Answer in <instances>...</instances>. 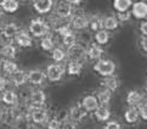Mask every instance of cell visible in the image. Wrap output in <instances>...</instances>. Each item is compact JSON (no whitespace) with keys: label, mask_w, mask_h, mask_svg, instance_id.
<instances>
[{"label":"cell","mask_w":147,"mask_h":129,"mask_svg":"<svg viewBox=\"0 0 147 129\" xmlns=\"http://www.w3.org/2000/svg\"><path fill=\"white\" fill-rule=\"evenodd\" d=\"M28 33L33 38H44L51 34V27L48 21L43 18H33L28 23Z\"/></svg>","instance_id":"6da1fadb"},{"label":"cell","mask_w":147,"mask_h":129,"mask_svg":"<svg viewBox=\"0 0 147 129\" xmlns=\"http://www.w3.org/2000/svg\"><path fill=\"white\" fill-rule=\"evenodd\" d=\"M115 68H117L115 62L113 60H109V59H101V60L96 61L92 66V70L95 71L98 76L103 77V78L114 76Z\"/></svg>","instance_id":"7a4b0ae2"},{"label":"cell","mask_w":147,"mask_h":129,"mask_svg":"<svg viewBox=\"0 0 147 129\" xmlns=\"http://www.w3.org/2000/svg\"><path fill=\"white\" fill-rule=\"evenodd\" d=\"M45 74H46V79L50 83H57L66 74V66L63 63H50L46 66Z\"/></svg>","instance_id":"3957f363"},{"label":"cell","mask_w":147,"mask_h":129,"mask_svg":"<svg viewBox=\"0 0 147 129\" xmlns=\"http://www.w3.org/2000/svg\"><path fill=\"white\" fill-rule=\"evenodd\" d=\"M67 53V60L68 61H74V62H85L86 57V46H84L79 43H77L76 45L71 46L69 49L66 50Z\"/></svg>","instance_id":"277c9868"},{"label":"cell","mask_w":147,"mask_h":129,"mask_svg":"<svg viewBox=\"0 0 147 129\" xmlns=\"http://www.w3.org/2000/svg\"><path fill=\"white\" fill-rule=\"evenodd\" d=\"M54 15L59 18H72L74 16V7L69 1H57L54 6Z\"/></svg>","instance_id":"5b68a950"},{"label":"cell","mask_w":147,"mask_h":129,"mask_svg":"<svg viewBox=\"0 0 147 129\" xmlns=\"http://www.w3.org/2000/svg\"><path fill=\"white\" fill-rule=\"evenodd\" d=\"M29 118L34 124H45L49 121V111L45 107H34L30 106Z\"/></svg>","instance_id":"8992f818"},{"label":"cell","mask_w":147,"mask_h":129,"mask_svg":"<svg viewBox=\"0 0 147 129\" xmlns=\"http://www.w3.org/2000/svg\"><path fill=\"white\" fill-rule=\"evenodd\" d=\"M89 21H90V17L86 16L85 14H74V16L72 17L71 28L77 33L89 29Z\"/></svg>","instance_id":"52a82bcc"},{"label":"cell","mask_w":147,"mask_h":129,"mask_svg":"<svg viewBox=\"0 0 147 129\" xmlns=\"http://www.w3.org/2000/svg\"><path fill=\"white\" fill-rule=\"evenodd\" d=\"M22 30L21 26L16 22H9L4 24V29H3V34L1 37L4 39V42H13L16 35Z\"/></svg>","instance_id":"ba28073f"},{"label":"cell","mask_w":147,"mask_h":129,"mask_svg":"<svg viewBox=\"0 0 147 129\" xmlns=\"http://www.w3.org/2000/svg\"><path fill=\"white\" fill-rule=\"evenodd\" d=\"M88 115H89V112L83 107L82 102H77V104L73 105L69 108V111H68V117H69V120H72L76 123L83 122L88 117Z\"/></svg>","instance_id":"9c48e42d"},{"label":"cell","mask_w":147,"mask_h":129,"mask_svg":"<svg viewBox=\"0 0 147 129\" xmlns=\"http://www.w3.org/2000/svg\"><path fill=\"white\" fill-rule=\"evenodd\" d=\"M0 101H1L5 106H9V107L17 106V105L20 104L18 93H16L13 89H6L4 93H1V96H0Z\"/></svg>","instance_id":"30bf717a"},{"label":"cell","mask_w":147,"mask_h":129,"mask_svg":"<svg viewBox=\"0 0 147 129\" xmlns=\"http://www.w3.org/2000/svg\"><path fill=\"white\" fill-rule=\"evenodd\" d=\"M27 74H28V82L32 85H35V86L43 85L44 82L46 80V74L43 70L33 68V70L28 71Z\"/></svg>","instance_id":"8fae6325"},{"label":"cell","mask_w":147,"mask_h":129,"mask_svg":"<svg viewBox=\"0 0 147 129\" xmlns=\"http://www.w3.org/2000/svg\"><path fill=\"white\" fill-rule=\"evenodd\" d=\"M46 99H48V96H46V93L43 89H33L32 94H30L29 104L30 106L34 107H44Z\"/></svg>","instance_id":"7c38bea8"},{"label":"cell","mask_w":147,"mask_h":129,"mask_svg":"<svg viewBox=\"0 0 147 129\" xmlns=\"http://www.w3.org/2000/svg\"><path fill=\"white\" fill-rule=\"evenodd\" d=\"M34 11L38 15H46L54 9L55 3L52 0H35L32 3Z\"/></svg>","instance_id":"4fadbf2b"},{"label":"cell","mask_w":147,"mask_h":129,"mask_svg":"<svg viewBox=\"0 0 147 129\" xmlns=\"http://www.w3.org/2000/svg\"><path fill=\"white\" fill-rule=\"evenodd\" d=\"M15 44H17L20 48H32L34 45V38L26 30H21V32L16 35V38L13 40Z\"/></svg>","instance_id":"5bb4252c"},{"label":"cell","mask_w":147,"mask_h":129,"mask_svg":"<svg viewBox=\"0 0 147 129\" xmlns=\"http://www.w3.org/2000/svg\"><path fill=\"white\" fill-rule=\"evenodd\" d=\"M131 15L136 20H145L147 18V3L146 1H136L131 6Z\"/></svg>","instance_id":"9a60e30c"},{"label":"cell","mask_w":147,"mask_h":129,"mask_svg":"<svg viewBox=\"0 0 147 129\" xmlns=\"http://www.w3.org/2000/svg\"><path fill=\"white\" fill-rule=\"evenodd\" d=\"M145 96L139 90H129L127 93V97H125V102L129 107H138L141 102H144Z\"/></svg>","instance_id":"2e32d148"},{"label":"cell","mask_w":147,"mask_h":129,"mask_svg":"<svg viewBox=\"0 0 147 129\" xmlns=\"http://www.w3.org/2000/svg\"><path fill=\"white\" fill-rule=\"evenodd\" d=\"M18 68V65L15 62L12 60H5L1 59L0 60V72L5 76V77H11L15 72H17Z\"/></svg>","instance_id":"e0dca14e"},{"label":"cell","mask_w":147,"mask_h":129,"mask_svg":"<svg viewBox=\"0 0 147 129\" xmlns=\"http://www.w3.org/2000/svg\"><path fill=\"white\" fill-rule=\"evenodd\" d=\"M105 54V50L102 46L97 45L96 43H92L91 45H89L86 48V57L88 60L91 61H98L102 59V56Z\"/></svg>","instance_id":"ac0fdd59"},{"label":"cell","mask_w":147,"mask_h":129,"mask_svg":"<svg viewBox=\"0 0 147 129\" xmlns=\"http://www.w3.org/2000/svg\"><path fill=\"white\" fill-rule=\"evenodd\" d=\"M0 50H1L3 59H5V60H13V59H16V56H17V48L15 46L13 42H6V43L1 44Z\"/></svg>","instance_id":"d6986e66"},{"label":"cell","mask_w":147,"mask_h":129,"mask_svg":"<svg viewBox=\"0 0 147 129\" xmlns=\"http://www.w3.org/2000/svg\"><path fill=\"white\" fill-rule=\"evenodd\" d=\"M28 82V74L27 72L24 70H18L17 72H15V73L10 77V83H11L15 88H21L26 83Z\"/></svg>","instance_id":"ffe728a7"},{"label":"cell","mask_w":147,"mask_h":129,"mask_svg":"<svg viewBox=\"0 0 147 129\" xmlns=\"http://www.w3.org/2000/svg\"><path fill=\"white\" fill-rule=\"evenodd\" d=\"M82 105L83 107L85 108L88 112H95L97 108L100 107V104H98V100L96 95H92V94H88L85 95L82 99Z\"/></svg>","instance_id":"44dd1931"},{"label":"cell","mask_w":147,"mask_h":129,"mask_svg":"<svg viewBox=\"0 0 147 129\" xmlns=\"http://www.w3.org/2000/svg\"><path fill=\"white\" fill-rule=\"evenodd\" d=\"M100 85H101L103 89H107L109 91L114 93L119 88V80L115 76L106 77V78H103L101 82H100Z\"/></svg>","instance_id":"7402d4cb"},{"label":"cell","mask_w":147,"mask_h":129,"mask_svg":"<svg viewBox=\"0 0 147 129\" xmlns=\"http://www.w3.org/2000/svg\"><path fill=\"white\" fill-rule=\"evenodd\" d=\"M77 35H78V43L86 46V48L94 43V33L90 29H85V30H82V32H78Z\"/></svg>","instance_id":"603a6c76"},{"label":"cell","mask_w":147,"mask_h":129,"mask_svg":"<svg viewBox=\"0 0 147 129\" xmlns=\"http://www.w3.org/2000/svg\"><path fill=\"white\" fill-rule=\"evenodd\" d=\"M83 70H84V66L80 62H74V61H68V62H67L66 73L68 76H72V77L80 76Z\"/></svg>","instance_id":"cb8c5ba5"},{"label":"cell","mask_w":147,"mask_h":129,"mask_svg":"<svg viewBox=\"0 0 147 129\" xmlns=\"http://www.w3.org/2000/svg\"><path fill=\"white\" fill-rule=\"evenodd\" d=\"M140 120V115L136 107H129L128 110H125L124 112V121L128 124H136Z\"/></svg>","instance_id":"d4e9b609"},{"label":"cell","mask_w":147,"mask_h":129,"mask_svg":"<svg viewBox=\"0 0 147 129\" xmlns=\"http://www.w3.org/2000/svg\"><path fill=\"white\" fill-rule=\"evenodd\" d=\"M119 27V21L115 17V15H108L103 17V29L107 32H113Z\"/></svg>","instance_id":"484cf974"},{"label":"cell","mask_w":147,"mask_h":129,"mask_svg":"<svg viewBox=\"0 0 147 129\" xmlns=\"http://www.w3.org/2000/svg\"><path fill=\"white\" fill-rule=\"evenodd\" d=\"M89 29L91 32H98V30L103 29V17L100 15H91L90 21H89Z\"/></svg>","instance_id":"4316f807"},{"label":"cell","mask_w":147,"mask_h":129,"mask_svg":"<svg viewBox=\"0 0 147 129\" xmlns=\"http://www.w3.org/2000/svg\"><path fill=\"white\" fill-rule=\"evenodd\" d=\"M0 7L6 14H15L20 9V3L16 0H3L0 1Z\"/></svg>","instance_id":"83f0119b"},{"label":"cell","mask_w":147,"mask_h":129,"mask_svg":"<svg viewBox=\"0 0 147 129\" xmlns=\"http://www.w3.org/2000/svg\"><path fill=\"white\" fill-rule=\"evenodd\" d=\"M94 116H95L97 122H108L109 117H111V110L107 106H100L97 110L94 112Z\"/></svg>","instance_id":"f1b7e54d"},{"label":"cell","mask_w":147,"mask_h":129,"mask_svg":"<svg viewBox=\"0 0 147 129\" xmlns=\"http://www.w3.org/2000/svg\"><path fill=\"white\" fill-rule=\"evenodd\" d=\"M133 1L131 0H114L113 1V9L117 11V14L128 12L133 6Z\"/></svg>","instance_id":"f546056e"},{"label":"cell","mask_w":147,"mask_h":129,"mask_svg":"<svg viewBox=\"0 0 147 129\" xmlns=\"http://www.w3.org/2000/svg\"><path fill=\"white\" fill-rule=\"evenodd\" d=\"M39 45H40L41 50H44V51H52L56 48V39L54 38V35L49 34V35H46V37L40 39Z\"/></svg>","instance_id":"4dcf8cb0"},{"label":"cell","mask_w":147,"mask_h":129,"mask_svg":"<svg viewBox=\"0 0 147 129\" xmlns=\"http://www.w3.org/2000/svg\"><path fill=\"white\" fill-rule=\"evenodd\" d=\"M51 59L54 60V63H62L65 60H67L66 49H63L62 46H56L51 51Z\"/></svg>","instance_id":"1f68e13d"},{"label":"cell","mask_w":147,"mask_h":129,"mask_svg":"<svg viewBox=\"0 0 147 129\" xmlns=\"http://www.w3.org/2000/svg\"><path fill=\"white\" fill-rule=\"evenodd\" d=\"M96 97L98 100L100 106H107L112 100V91H109L107 89H100L96 93Z\"/></svg>","instance_id":"d6a6232c"},{"label":"cell","mask_w":147,"mask_h":129,"mask_svg":"<svg viewBox=\"0 0 147 129\" xmlns=\"http://www.w3.org/2000/svg\"><path fill=\"white\" fill-rule=\"evenodd\" d=\"M109 39H111L109 32H107V30H105V29L98 30V32H96L95 34H94V43H96L100 46H103V45L108 44Z\"/></svg>","instance_id":"836d02e7"},{"label":"cell","mask_w":147,"mask_h":129,"mask_svg":"<svg viewBox=\"0 0 147 129\" xmlns=\"http://www.w3.org/2000/svg\"><path fill=\"white\" fill-rule=\"evenodd\" d=\"M78 43V35H77V32H72L69 34L65 35V37L61 38V45L62 48H65L66 50L69 49L71 46L76 45Z\"/></svg>","instance_id":"e575fe53"},{"label":"cell","mask_w":147,"mask_h":129,"mask_svg":"<svg viewBox=\"0 0 147 129\" xmlns=\"http://www.w3.org/2000/svg\"><path fill=\"white\" fill-rule=\"evenodd\" d=\"M13 129H32V121H30L29 116L18 118L15 123Z\"/></svg>","instance_id":"d590c367"},{"label":"cell","mask_w":147,"mask_h":129,"mask_svg":"<svg viewBox=\"0 0 147 129\" xmlns=\"http://www.w3.org/2000/svg\"><path fill=\"white\" fill-rule=\"evenodd\" d=\"M77 128H78V123L69 120V117L62 120L60 123V129H77Z\"/></svg>","instance_id":"8d00e7d4"},{"label":"cell","mask_w":147,"mask_h":129,"mask_svg":"<svg viewBox=\"0 0 147 129\" xmlns=\"http://www.w3.org/2000/svg\"><path fill=\"white\" fill-rule=\"evenodd\" d=\"M60 123L61 121L56 116L49 118V121L46 122V129H60Z\"/></svg>","instance_id":"74e56055"},{"label":"cell","mask_w":147,"mask_h":129,"mask_svg":"<svg viewBox=\"0 0 147 129\" xmlns=\"http://www.w3.org/2000/svg\"><path fill=\"white\" fill-rule=\"evenodd\" d=\"M138 108V111H139V115H140V118L142 121L147 122V102L144 101V102H141V104L136 107Z\"/></svg>","instance_id":"f35d334b"},{"label":"cell","mask_w":147,"mask_h":129,"mask_svg":"<svg viewBox=\"0 0 147 129\" xmlns=\"http://www.w3.org/2000/svg\"><path fill=\"white\" fill-rule=\"evenodd\" d=\"M115 17L119 21V23H125V22H129L133 15H131V11L128 12H123V14H115Z\"/></svg>","instance_id":"ab89813d"},{"label":"cell","mask_w":147,"mask_h":129,"mask_svg":"<svg viewBox=\"0 0 147 129\" xmlns=\"http://www.w3.org/2000/svg\"><path fill=\"white\" fill-rule=\"evenodd\" d=\"M103 129H122V124L118 121H108L103 126Z\"/></svg>","instance_id":"60d3db41"},{"label":"cell","mask_w":147,"mask_h":129,"mask_svg":"<svg viewBox=\"0 0 147 129\" xmlns=\"http://www.w3.org/2000/svg\"><path fill=\"white\" fill-rule=\"evenodd\" d=\"M9 83H10V79H7L5 76L0 74V94L6 90V86L9 85Z\"/></svg>","instance_id":"b9f144b4"},{"label":"cell","mask_w":147,"mask_h":129,"mask_svg":"<svg viewBox=\"0 0 147 129\" xmlns=\"http://www.w3.org/2000/svg\"><path fill=\"white\" fill-rule=\"evenodd\" d=\"M140 46H141V49H142V51H145V53L147 54V37H146V35H141V38H140Z\"/></svg>","instance_id":"7bdbcfd3"},{"label":"cell","mask_w":147,"mask_h":129,"mask_svg":"<svg viewBox=\"0 0 147 129\" xmlns=\"http://www.w3.org/2000/svg\"><path fill=\"white\" fill-rule=\"evenodd\" d=\"M139 29H140L141 34L146 35V37H147V20H146V21H141V23L139 26Z\"/></svg>","instance_id":"ee69618b"},{"label":"cell","mask_w":147,"mask_h":129,"mask_svg":"<svg viewBox=\"0 0 147 129\" xmlns=\"http://www.w3.org/2000/svg\"><path fill=\"white\" fill-rule=\"evenodd\" d=\"M5 112H6V110L0 105V123H3V121H4V117H5Z\"/></svg>","instance_id":"f6af8a7d"},{"label":"cell","mask_w":147,"mask_h":129,"mask_svg":"<svg viewBox=\"0 0 147 129\" xmlns=\"http://www.w3.org/2000/svg\"><path fill=\"white\" fill-rule=\"evenodd\" d=\"M3 29H4V24L0 22V37H1V34H3Z\"/></svg>","instance_id":"bcb514c9"},{"label":"cell","mask_w":147,"mask_h":129,"mask_svg":"<svg viewBox=\"0 0 147 129\" xmlns=\"http://www.w3.org/2000/svg\"><path fill=\"white\" fill-rule=\"evenodd\" d=\"M3 15H4V11L1 10V7H0V21H1V18H3Z\"/></svg>","instance_id":"7dc6e473"},{"label":"cell","mask_w":147,"mask_h":129,"mask_svg":"<svg viewBox=\"0 0 147 129\" xmlns=\"http://www.w3.org/2000/svg\"><path fill=\"white\" fill-rule=\"evenodd\" d=\"M0 48H1V45H0ZM3 59V56H1V50H0V60Z\"/></svg>","instance_id":"c3c4849f"},{"label":"cell","mask_w":147,"mask_h":129,"mask_svg":"<svg viewBox=\"0 0 147 129\" xmlns=\"http://www.w3.org/2000/svg\"><path fill=\"white\" fill-rule=\"evenodd\" d=\"M146 102H147V90H146Z\"/></svg>","instance_id":"681fc988"}]
</instances>
